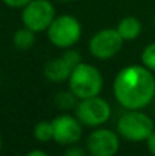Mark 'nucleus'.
<instances>
[{
    "mask_svg": "<svg viewBox=\"0 0 155 156\" xmlns=\"http://www.w3.org/2000/svg\"><path fill=\"white\" fill-rule=\"evenodd\" d=\"M82 34V26L80 21L73 15L63 14L55 16L52 23L47 29V36L52 45L62 49L74 47L80 41Z\"/></svg>",
    "mask_w": 155,
    "mask_h": 156,
    "instance_id": "3",
    "label": "nucleus"
},
{
    "mask_svg": "<svg viewBox=\"0 0 155 156\" xmlns=\"http://www.w3.org/2000/svg\"><path fill=\"white\" fill-rule=\"evenodd\" d=\"M146 141H147V148H148V151H150V154L155 156V132H153V134Z\"/></svg>",
    "mask_w": 155,
    "mask_h": 156,
    "instance_id": "18",
    "label": "nucleus"
},
{
    "mask_svg": "<svg viewBox=\"0 0 155 156\" xmlns=\"http://www.w3.org/2000/svg\"><path fill=\"white\" fill-rule=\"evenodd\" d=\"M124 40L117 29H102L96 32L89 40V52L100 60L114 58L121 51Z\"/></svg>",
    "mask_w": 155,
    "mask_h": 156,
    "instance_id": "7",
    "label": "nucleus"
},
{
    "mask_svg": "<svg viewBox=\"0 0 155 156\" xmlns=\"http://www.w3.org/2000/svg\"><path fill=\"white\" fill-rule=\"evenodd\" d=\"M63 156H87V152H85L82 148L76 147L73 144V145H70L67 149H66L65 154H63Z\"/></svg>",
    "mask_w": 155,
    "mask_h": 156,
    "instance_id": "17",
    "label": "nucleus"
},
{
    "mask_svg": "<svg viewBox=\"0 0 155 156\" xmlns=\"http://www.w3.org/2000/svg\"><path fill=\"white\" fill-rule=\"evenodd\" d=\"M55 104L59 110H71V108H76L77 105V96L73 92L69 89V90H60L59 93L55 96Z\"/></svg>",
    "mask_w": 155,
    "mask_h": 156,
    "instance_id": "14",
    "label": "nucleus"
},
{
    "mask_svg": "<svg viewBox=\"0 0 155 156\" xmlns=\"http://www.w3.org/2000/svg\"><path fill=\"white\" fill-rule=\"evenodd\" d=\"M25 156H49V155L45 154L44 151H40V149H33V151L27 152Z\"/></svg>",
    "mask_w": 155,
    "mask_h": 156,
    "instance_id": "19",
    "label": "nucleus"
},
{
    "mask_svg": "<svg viewBox=\"0 0 155 156\" xmlns=\"http://www.w3.org/2000/svg\"><path fill=\"white\" fill-rule=\"evenodd\" d=\"M117 132L124 140L142 143L153 134L154 121L140 110H129L118 119Z\"/></svg>",
    "mask_w": 155,
    "mask_h": 156,
    "instance_id": "4",
    "label": "nucleus"
},
{
    "mask_svg": "<svg viewBox=\"0 0 155 156\" xmlns=\"http://www.w3.org/2000/svg\"><path fill=\"white\" fill-rule=\"evenodd\" d=\"M2 147H3V140H2V136H0V151H2Z\"/></svg>",
    "mask_w": 155,
    "mask_h": 156,
    "instance_id": "21",
    "label": "nucleus"
},
{
    "mask_svg": "<svg viewBox=\"0 0 155 156\" xmlns=\"http://www.w3.org/2000/svg\"><path fill=\"white\" fill-rule=\"evenodd\" d=\"M154 26H155V15H154Z\"/></svg>",
    "mask_w": 155,
    "mask_h": 156,
    "instance_id": "22",
    "label": "nucleus"
},
{
    "mask_svg": "<svg viewBox=\"0 0 155 156\" xmlns=\"http://www.w3.org/2000/svg\"><path fill=\"white\" fill-rule=\"evenodd\" d=\"M87 149L91 156H114L120 149V134L99 127L88 136Z\"/></svg>",
    "mask_w": 155,
    "mask_h": 156,
    "instance_id": "9",
    "label": "nucleus"
},
{
    "mask_svg": "<svg viewBox=\"0 0 155 156\" xmlns=\"http://www.w3.org/2000/svg\"><path fill=\"white\" fill-rule=\"evenodd\" d=\"M36 43V33L26 26L18 29L14 33L13 44L18 51H29Z\"/></svg>",
    "mask_w": 155,
    "mask_h": 156,
    "instance_id": "12",
    "label": "nucleus"
},
{
    "mask_svg": "<svg viewBox=\"0 0 155 156\" xmlns=\"http://www.w3.org/2000/svg\"><path fill=\"white\" fill-rule=\"evenodd\" d=\"M111 107L100 96L81 99L76 105V116L84 126L98 127L110 119Z\"/></svg>",
    "mask_w": 155,
    "mask_h": 156,
    "instance_id": "6",
    "label": "nucleus"
},
{
    "mask_svg": "<svg viewBox=\"0 0 155 156\" xmlns=\"http://www.w3.org/2000/svg\"><path fill=\"white\" fill-rule=\"evenodd\" d=\"M59 3H69V2H73V0H56Z\"/></svg>",
    "mask_w": 155,
    "mask_h": 156,
    "instance_id": "20",
    "label": "nucleus"
},
{
    "mask_svg": "<svg viewBox=\"0 0 155 156\" xmlns=\"http://www.w3.org/2000/svg\"><path fill=\"white\" fill-rule=\"evenodd\" d=\"M103 76L102 73L89 63H78L74 67L69 78V89L77 96V99L99 96L103 89Z\"/></svg>",
    "mask_w": 155,
    "mask_h": 156,
    "instance_id": "2",
    "label": "nucleus"
},
{
    "mask_svg": "<svg viewBox=\"0 0 155 156\" xmlns=\"http://www.w3.org/2000/svg\"><path fill=\"white\" fill-rule=\"evenodd\" d=\"M56 16L55 5L51 0H32L22 8L21 19L23 26L34 33L47 32Z\"/></svg>",
    "mask_w": 155,
    "mask_h": 156,
    "instance_id": "5",
    "label": "nucleus"
},
{
    "mask_svg": "<svg viewBox=\"0 0 155 156\" xmlns=\"http://www.w3.org/2000/svg\"><path fill=\"white\" fill-rule=\"evenodd\" d=\"M2 2L10 8H21L22 10V8L26 4H29L32 0H2Z\"/></svg>",
    "mask_w": 155,
    "mask_h": 156,
    "instance_id": "16",
    "label": "nucleus"
},
{
    "mask_svg": "<svg viewBox=\"0 0 155 156\" xmlns=\"http://www.w3.org/2000/svg\"><path fill=\"white\" fill-rule=\"evenodd\" d=\"M81 54L76 49H65L59 58L51 59L44 66V76L51 82H65L69 81L74 67L81 63Z\"/></svg>",
    "mask_w": 155,
    "mask_h": 156,
    "instance_id": "8",
    "label": "nucleus"
},
{
    "mask_svg": "<svg viewBox=\"0 0 155 156\" xmlns=\"http://www.w3.org/2000/svg\"><path fill=\"white\" fill-rule=\"evenodd\" d=\"M117 101L126 110H142L155 96V77L143 65H131L121 69L113 82Z\"/></svg>",
    "mask_w": 155,
    "mask_h": 156,
    "instance_id": "1",
    "label": "nucleus"
},
{
    "mask_svg": "<svg viewBox=\"0 0 155 156\" xmlns=\"http://www.w3.org/2000/svg\"><path fill=\"white\" fill-rule=\"evenodd\" d=\"M142 63L148 70L155 71V43H151L143 49L142 52Z\"/></svg>",
    "mask_w": 155,
    "mask_h": 156,
    "instance_id": "15",
    "label": "nucleus"
},
{
    "mask_svg": "<svg viewBox=\"0 0 155 156\" xmlns=\"http://www.w3.org/2000/svg\"><path fill=\"white\" fill-rule=\"evenodd\" d=\"M115 29L120 33V36L122 37L124 41H133L140 36L143 26H142V22H140L139 18L128 15V16H124V18L118 22Z\"/></svg>",
    "mask_w": 155,
    "mask_h": 156,
    "instance_id": "11",
    "label": "nucleus"
},
{
    "mask_svg": "<svg viewBox=\"0 0 155 156\" xmlns=\"http://www.w3.org/2000/svg\"><path fill=\"white\" fill-rule=\"evenodd\" d=\"M33 136L40 143H48L54 140V126L49 121H40L33 129Z\"/></svg>",
    "mask_w": 155,
    "mask_h": 156,
    "instance_id": "13",
    "label": "nucleus"
},
{
    "mask_svg": "<svg viewBox=\"0 0 155 156\" xmlns=\"http://www.w3.org/2000/svg\"><path fill=\"white\" fill-rule=\"evenodd\" d=\"M54 126V140L60 145H73L80 141L82 136V123L77 116L62 114L52 119Z\"/></svg>",
    "mask_w": 155,
    "mask_h": 156,
    "instance_id": "10",
    "label": "nucleus"
}]
</instances>
